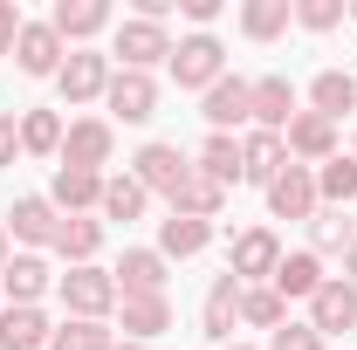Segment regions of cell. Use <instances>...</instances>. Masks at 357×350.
Returning a JSON list of instances; mask_svg holds the SVG:
<instances>
[{"instance_id":"1","label":"cell","mask_w":357,"mask_h":350,"mask_svg":"<svg viewBox=\"0 0 357 350\" xmlns=\"http://www.w3.org/2000/svg\"><path fill=\"white\" fill-rule=\"evenodd\" d=\"M227 76V48H220V35H185V42H172V83L178 89H206Z\"/></svg>"},{"instance_id":"2","label":"cell","mask_w":357,"mask_h":350,"mask_svg":"<svg viewBox=\"0 0 357 350\" xmlns=\"http://www.w3.org/2000/svg\"><path fill=\"white\" fill-rule=\"evenodd\" d=\"M110 55L124 62V69H137V76H151V62H172V35H165V21H117V42H110Z\"/></svg>"},{"instance_id":"3","label":"cell","mask_w":357,"mask_h":350,"mask_svg":"<svg viewBox=\"0 0 357 350\" xmlns=\"http://www.w3.org/2000/svg\"><path fill=\"white\" fill-rule=\"evenodd\" d=\"M110 55H96V48H69L62 55V69H55V89H62V103H96L103 89H110Z\"/></svg>"},{"instance_id":"4","label":"cell","mask_w":357,"mask_h":350,"mask_svg":"<svg viewBox=\"0 0 357 350\" xmlns=\"http://www.w3.org/2000/svg\"><path fill=\"white\" fill-rule=\"evenodd\" d=\"M62 303H69V316H83V323H103L110 309H117V282H110V268H69L62 275Z\"/></svg>"},{"instance_id":"5","label":"cell","mask_w":357,"mask_h":350,"mask_svg":"<svg viewBox=\"0 0 357 350\" xmlns=\"http://www.w3.org/2000/svg\"><path fill=\"white\" fill-rule=\"evenodd\" d=\"M110 151H117L110 117H76V124L62 131V165H76V172H103V165H110Z\"/></svg>"},{"instance_id":"6","label":"cell","mask_w":357,"mask_h":350,"mask_svg":"<svg viewBox=\"0 0 357 350\" xmlns=\"http://www.w3.org/2000/svg\"><path fill=\"white\" fill-rule=\"evenodd\" d=\"M103 103H110V124H151L158 117V83L137 76V69H117L110 89H103Z\"/></svg>"},{"instance_id":"7","label":"cell","mask_w":357,"mask_h":350,"mask_svg":"<svg viewBox=\"0 0 357 350\" xmlns=\"http://www.w3.org/2000/svg\"><path fill=\"white\" fill-rule=\"evenodd\" d=\"M282 144H289V165H330L337 158V124L330 117H316V110H296V124L282 131Z\"/></svg>"},{"instance_id":"8","label":"cell","mask_w":357,"mask_h":350,"mask_svg":"<svg viewBox=\"0 0 357 350\" xmlns=\"http://www.w3.org/2000/svg\"><path fill=\"white\" fill-rule=\"evenodd\" d=\"M275 268H282V241H275V227H248V234H234V275H241L248 289L275 282Z\"/></svg>"},{"instance_id":"9","label":"cell","mask_w":357,"mask_h":350,"mask_svg":"<svg viewBox=\"0 0 357 350\" xmlns=\"http://www.w3.org/2000/svg\"><path fill=\"white\" fill-rule=\"evenodd\" d=\"M310 330H316V337H344V330H357V289L344 282V275H330V282L310 296Z\"/></svg>"},{"instance_id":"10","label":"cell","mask_w":357,"mask_h":350,"mask_svg":"<svg viewBox=\"0 0 357 350\" xmlns=\"http://www.w3.org/2000/svg\"><path fill=\"white\" fill-rule=\"evenodd\" d=\"M199 117H206V131H220V137H234V124H255L248 83H241V76H220V83L199 96Z\"/></svg>"},{"instance_id":"11","label":"cell","mask_w":357,"mask_h":350,"mask_svg":"<svg viewBox=\"0 0 357 350\" xmlns=\"http://www.w3.org/2000/svg\"><path fill=\"white\" fill-rule=\"evenodd\" d=\"M248 103H255V124L248 131H289L296 124V83L289 76H261V83H248Z\"/></svg>"},{"instance_id":"12","label":"cell","mask_w":357,"mask_h":350,"mask_svg":"<svg viewBox=\"0 0 357 350\" xmlns=\"http://www.w3.org/2000/svg\"><path fill=\"white\" fill-rule=\"evenodd\" d=\"M185 172H192V158H185L178 144H144V151L131 158V178L144 185V192H165V199L178 192V178H185Z\"/></svg>"},{"instance_id":"13","label":"cell","mask_w":357,"mask_h":350,"mask_svg":"<svg viewBox=\"0 0 357 350\" xmlns=\"http://www.w3.org/2000/svg\"><path fill=\"white\" fill-rule=\"evenodd\" d=\"M323 199H316V172L310 165H282V178L268 185V213L275 220H310Z\"/></svg>"},{"instance_id":"14","label":"cell","mask_w":357,"mask_h":350,"mask_svg":"<svg viewBox=\"0 0 357 350\" xmlns=\"http://www.w3.org/2000/svg\"><path fill=\"white\" fill-rule=\"evenodd\" d=\"M48 206L69 213H96L103 206V172H76V165H55V185H48Z\"/></svg>"},{"instance_id":"15","label":"cell","mask_w":357,"mask_h":350,"mask_svg":"<svg viewBox=\"0 0 357 350\" xmlns=\"http://www.w3.org/2000/svg\"><path fill=\"white\" fill-rule=\"evenodd\" d=\"M110 282H117V296H165V254L158 248H124Z\"/></svg>"},{"instance_id":"16","label":"cell","mask_w":357,"mask_h":350,"mask_svg":"<svg viewBox=\"0 0 357 350\" xmlns=\"http://www.w3.org/2000/svg\"><path fill=\"white\" fill-rule=\"evenodd\" d=\"M55 234H62V213L48 206L42 192L14 199V213H7V241H28V248H55Z\"/></svg>"},{"instance_id":"17","label":"cell","mask_w":357,"mask_h":350,"mask_svg":"<svg viewBox=\"0 0 357 350\" xmlns=\"http://www.w3.org/2000/svg\"><path fill=\"white\" fill-rule=\"evenodd\" d=\"M241 289H248V282H241L234 268H227L220 282L206 289V309H199V330H206L213 344H234V323H241Z\"/></svg>"},{"instance_id":"18","label":"cell","mask_w":357,"mask_h":350,"mask_svg":"<svg viewBox=\"0 0 357 350\" xmlns=\"http://www.w3.org/2000/svg\"><path fill=\"white\" fill-rule=\"evenodd\" d=\"M282 165H289V144H282V137L275 131H248L241 137V178H248V185H275V178H282Z\"/></svg>"},{"instance_id":"19","label":"cell","mask_w":357,"mask_h":350,"mask_svg":"<svg viewBox=\"0 0 357 350\" xmlns=\"http://www.w3.org/2000/svg\"><path fill=\"white\" fill-rule=\"evenodd\" d=\"M14 62H21V76H55V69H62V35H55L48 21H21Z\"/></svg>"},{"instance_id":"20","label":"cell","mask_w":357,"mask_h":350,"mask_svg":"<svg viewBox=\"0 0 357 350\" xmlns=\"http://www.w3.org/2000/svg\"><path fill=\"white\" fill-rule=\"evenodd\" d=\"M48 282H55V275H48V261L42 254H14V261L0 268V289H7V309H35L48 296Z\"/></svg>"},{"instance_id":"21","label":"cell","mask_w":357,"mask_h":350,"mask_svg":"<svg viewBox=\"0 0 357 350\" xmlns=\"http://www.w3.org/2000/svg\"><path fill=\"white\" fill-rule=\"evenodd\" d=\"M124 316V344H151L158 330H172V296H117Z\"/></svg>"},{"instance_id":"22","label":"cell","mask_w":357,"mask_h":350,"mask_svg":"<svg viewBox=\"0 0 357 350\" xmlns=\"http://www.w3.org/2000/svg\"><path fill=\"white\" fill-rule=\"evenodd\" d=\"M48 28L69 42H89V35H103L110 28V0H55V14H48Z\"/></svg>"},{"instance_id":"23","label":"cell","mask_w":357,"mask_h":350,"mask_svg":"<svg viewBox=\"0 0 357 350\" xmlns=\"http://www.w3.org/2000/svg\"><path fill=\"white\" fill-rule=\"evenodd\" d=\"M323 282H330V275H323V254H282V268H275L268 289H275L282 303H310Z\"/></svg>"},{"instance_id":"24","label":"cell","mask_w":357,"mask_h":350,"mask_svg":"<svg viewBox=\"0 0 357 350\" xmlns=\"http://www.w3.org/2000/svg\"><path fill=\"white\" fill-rule=\"evenodd\" d=\"M220 206H227V185L220 178H206L199 165L178 178V192H172V213H185V220H220Z\"/></svg>"},{"instance_id":"25","label":"cell","mask_w":357,"mask_h":350,"mask_svg":"<svg viewBox=\"0 0 357 350\" xmlns=\"http://www.w3.org/2000/svg\"><path fill=\"white\" fill-rule=\"evenodd\" d=\"M96 248H103V220H96V213H69V220H62L55 254H62L69 268H89V261H96Z\"/></svg>"},{"instance_id":"26","label":"cell","mask_w":357,"mask_h":350,"mask_svg":"<svg viewBox=\"0 0 357 350\" xmlns=\"http://www.w3.org/2000/svg\"><path fill=\"white\" fill-rule=\"evenodd\" d=\"M55 330H48L42 309H0V350H48Z\"/></svg>"},{"instance_id":"27","label":"cell","mask_w":357,"mask_h":350,"mask_svg":"<svg viewBox=\"0 0 357 350\" xmlns=\"http://www.w3.org/2000/svg\"><path fill=\"white\" fill-rule=\"evenodd\" d=\"M206 241H213V220H185V213L158 220V254H165V261H185V254H199Z\"/></svg>"},{"instance_id":"28","label":"cell","mask_w":357,"mask_h":350,"mask_svg":"<svg viewBox=\"0 0 357 350\" xmlns=\"http://www.w3.org/2000/svg\"><path fill=\"white\" fill-rule=\"evenodd\" d=\"M310 110H316V117H330V124H337L344 110H357V76H344V69H323V76L310 83Z\"/></svg>"},{"instance_id":"29","label":"cell","mask_w":357,"mask_h":350,"mask_svg":"<svg viewBox=\"0 0 357 350\" xmlns=\"http://www.w3.org/2000/svg\"><path fill=\"white\" fill-rule=\"evenodd\" d=\"M144 206H151V192L124 172V178H103V206H96V220H124V227H131V220H144Z\"/></svg>"},{"instance_id":"30","label":"cell","mask_w":357,"mask_h":350,"mask_svg":"<svg viewBox=\"0 0 357 350\" xmlns=\"http://www.w3.org/2000/svg\"><path fill=\"white\" fill-rule=\"evenodd\" d=\"M289 21H296L289 0H248V7H241V35H248V42H275Z\"/></svg>"},{"instance_id":"31","label":"cell","mask_w":357,"mask_h":350,"mask_svg":"<svg viewBox=\"0 0 357 350\" xmlns=\"http://www.w3.org/2000/svg\"><path fill=\"white\" fill-rule=\"evenodd\" d=\"M316 199H323V206H351L357 199V158L337 151L330 165H316Z\"/></svg>"},{"instance_id":"32","label":"cell","mask_w":357,"mask_h":350,"mask_svg":"<svg viewBox=\"0 0 357 350\" xmlns=\"http://www.w3.org/2000/svg\"><path fill=\"white\" fill-rule=\"evenodd\" d=\"M21 151L28 158H62V117L55 110H28L21 117Z\"/></svg>"},{"instance_id":"33","label":"cell","mask_w":357,"mask_h":350,"mask_svg":"<svg viewBox=\"0 0 357 350\" xmlns=\"http://www.w3.org/2000/svg\"><path fill=\"white\" fill-rule=\"evenodd\" d=\"M206 178H220V185H234L241 178V137H220V131H206V144H199V158H192Z\"/></svg>"},{"instance_id":"34","label":"cell","mask_w":357,"mask_h":350,"mask_svg":"<svg viewBox=\"0 0 357 350\" xmlns=\"http://www.w3.org/2000/svg\"><path fill=\"white\" fill-rule=\"evenodd\" d=\"M310 241L323 248V254H344L357 241V220H344V206H316L310 213Z\"/></svg>"},{"instance_id":"35","label":"cell","mask_w":357,"mask_h":350,"mask_svg":"<svg viewBox=\"0 0 357 350\" xmlns=\"http://www.w3.org/2000/svg\"><path fill=\"white\" fill-rule=\"evenodd\" d=\"M241 323H248V330H282V323H289V303H282V296H275V289H241Z\"/></svg>"},{"instance_id":"36","label":"cell","mask_w":357,"mask_h":350,"mask_svg":"<svg viewBox=\"0 0 357 350\" xmlns=\"http://www.w3.org/2000/svg\"><path fill=\"white\" fill-rule=\"evenodd\" d=\"M48 350H117V330L110 323H83V316H69L62 330H55V344Z\"/></svg>"},{"instance_id":"37","label":"cell","mask_w":357,"mask_h":350,"mask_svg":"<svg viewBox=\"0 0 357 350\" xmlns=\"http://www.w3.org/2000/svg\"><path fill=\"white\" fill-rule=\"evenodd\" d=\"M296 21H303L310 35H330V28L344 21V0H296Z\"/></svg>"},{"instance_id":"38","label":"cell","mask_w":357,"mask_h":350,"mask_svg":"<svg viewBox=\"0 0 357 350\" xmlns=\"http://www.w3.org/2000/svg\"><path fill=\"white\" fill-rule=\"evenodd\" d=\"M268 350H323V337H316L310 323H282V330L268 337Z\"/></svg>"},{"instance_id":"39","label":"cell","mask_w":357,"mask_h":350,"mask_svg":"<svg viewBox=\"0 0 357 350\" xmlns=\"http://www.w3.org/2000/svg\"><path fill=\"white\" fill-rule=\"evenodd\" d=\"M178 14H185V21H192V28L206 35V28L220 21V0H178Z\"/></svg>"},{"instance_id":"40","label":"cell","mask_w":357,"mask_h":350,"mask_svg":"<svg viewBox=\"0 0 357 350\" xmlns=\"http://www.w3.org/2000/svg\"><path fill=\"white\" fill-rule=\"evenodd\" d=\"M14 42H21V7L0 0V55H14Z\"/></svg>"},{"instance_id":"41","label":"cell","mask_w":357,"mask_h":350,"mask_svg":"<svg viewBox=\"0 0 357 350\" xmlns=\"http://www.w3.org/2000/svg\"><path fill=\"white\" fill-rule=\"evenodd\" d=\"M21 158V124H14V110H0V165H14Z\"/></svg>"},{"instance_id":"42","label":"cell","mask_w":357,"mask_h":350,"mask_svg":"<svg viewBox=\"0 0 357 350\" xmlns=\"http://www.w3.org/2000/svg\"><path fill=\"white\" fill-rule=\"evenodd\" d=\"M344 282H351V289H357V241H351V248H344Z\"/></svg>"},{"instance_id":"43","label":"cell","mask_w":357,"mask_h":350,"mask_svg":"<svg viewBox=\"0 0 357 350\" xmlns=\"http://www.w3.org/2000/svg\"><path fill=\"white\" fill-rule=\"evenodd\" d=\"M7 261H14V248H7V227H0V268H7Z\"/></svg>"},{"instance_id":"44","label":"cell","mask_w":357,"mask_h":350,"mask_svg":"<svg viewBox=\"0 0 357 350\" xmlns=\"http://www.w3.org/2000/svg\"><path fill=\"white\" fill-rule=\"evenodd\" d=\"M220 350H255V344H220Z\"/></svg>"},{"instance_id":"45","label":"cell","mask_w":357,"mask_h":350,"mask_svg":"<svg viewBox=\"0 0 357 350\" xmlns=\"http://www.w3.org/2000/svg\"><path fill=\"white\" fill-rule=\"evenodd\" d=\"M117 350H144V344H117Z\"/></svg>"},{"instance_id":"46","label":"cell","mask_w":357,"mask_h":350,"mask_svg":"<svg viewBox=\"0 0 357 350\" xmlns=\"http://www.w3.org/2000/svg\"><path fill=\"white\" fill-rule=\"evenodd\" d=\"M351 21H357V7H351Z\"/></svg>"},{"instance_id":"47","label":"cell","mask_w":357,"mask_h":350,"mask_svg":"<svg viewBox=\"0 0 357 350\" xmlns=\"http://www.w3.org/2000/svg\"><path fill=\"white\" fill-rule=\"evenodd\" d=\"M351 158H357V144H351Z\"/></svg>"}]
</instances>
